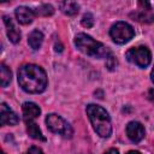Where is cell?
Here are the masks:
<instances>
[{"label": "cell", "mask_w": 154, "mask_h": 154, "mask_svg": "<svg viewBox=\"0 0 154 154\" xmlns=\"http://www.w3.org/2000/svg\"><path fill=\"white\" fill-rule=\"evenodd\" d=\"M87 114L93 125V129L100 137L107 138L111 136L112 134L111 118H109L108 112L103 107L90 103L87 106Z\"/></svg>", "instance_id": "7a4b0ae2"}, {"label": "cell", "mask_w": 154, "mask_h": 154, "mask_svg": "<svg viewBox=\"0 0 154 154\" xmlns=\"http://www.w3.org/2000/svg\"><path fill=\"white\" fill-rule=\"evenodd\" d=\"M81 23H82V25H83L84 28H91V26L94 25V17H93V14L89 13V12L84 13L83 17H82Z\"/></svg>", "instance_id": "e0dca14e"}, {"label": "cell", "mask_w": 154, "mask_h": 154, "mask_svg": "<svg viewBox=\"0 0 154 154\" xmlns=\"http://www.w3.org/2000/svg\"><path fill=\"white\" fill-rule=\"evenodd\" d=\"M35 14L36 16H43V17H48V16H52L54 13V8L52 5H48V4H43L41 6H38L36 10H34Z\"/></svg>", "instance_id": "2e32d148"}, {"label": "cell", "mask_w": 154, "mask_h": 154, "mask_svg": "<svg viewBox=\"0 0 154 154\" xmlns=\"http://www.w3.org/2000/svg\"><path fill=\"white\" fill-rule=\"evenodd\" d=\"M26 154H43V152H42V149H41V148L32 146V147H30V148L28 149Z\"/></svg>", "instance_id": "d6986e66"}, {"label": "cell", "mask_w": 154, "mask_h": 154, "mask_svg": "<svg viewBox=\"0 0 154 154\" xmlns=\"http://www.w3.org/2000/svg\"><path fill=\"white\" fill-rule=\"evenodd\" d=\"M126 154H141L138 150H130V152H128Z\"/></svg>", "instance_id": "7402d4cb"}, {"label": "cell", "mask_w": 154, "mask_h": 154, "mask_svg": "<svg viewBox=\"0 0 154 154\" xmlns=\"http://www.w3.org/2000/svg\"><path fill=\"white\" fill-rule=\"evenodd\" d=\"M14 14H16V18L17 20L20 23V24H30L34 19V17L36 16L34 10L26 7V6H19L14 10Z\"/></svg>", "instance_id": "9c48e42d"}, {"label": "cell", "mask_w": 154, "mask_h": 154, "mask_svg": "<svg viewBox=\"0 0 154 154\" xmlns=\"http://www.w3.org/2000/svg\"><path fill=\"white\" fill-rule=\"evenodd\" d=\"M134 35H135V31L132 26L126 22H117L109 29L111 38L118 45H124L129 42L134 37Z\"/></svg>", "instance_id": "5b68a950"}, {"label": "cell", "mask_w": 154, "mask_h": 154, "mask_svg": "<svg viewBox=\"0 0 154 154\" xmlns=\"http://www.w3.org/2000/svg\"><path fill=\"white\" fill-rule=\"evenodd\" d=\"M150 79H152V82L154 83V67H153V70H152V72H150Z\"/></svg>", "instance_id": "603a6c76"}, {"label": "cell", "mask_w": 154, "mask_h": 154, "mask_svg": "<svg viewBox=\"0 0 154 154\" xmlns=\"http://www.w3.org/2000/svg\"><path fill=\"white\" fill-rule=\"evenodd\" d=\"M148 95H149L150 101H152V102H154V89H150V90H149V93H148Z\"/></svg>", "instance_id": "44dd1931"}, {"label": "cell", "mask_w": 154, "mask_h": 154, "mask_svg": "<svg viewBox=\"0 0 154 154\" xmlns=\"http://www.w3.org/2000/svg\"><path fill=\"white\" fill-rule=\"evenodd\" d=\"M18 83L20 88L30 94L42 93L48 83L45 70L35 64H25L18 70Z\"/></svg>", "instance_id": "6da1fadb"}, {"label": "cell", "mask_w": 154, "mask_h": 154, "mask_svg": "<svg viewBox=\"0 0 154 154\" xmlns=\"http://www.w3.org/2000/svg\"><path fill=\"white\" fill-rule=\"evenodd\" d=\"M106 59H107V66H108L109 70H112L113 67H116V65H117V60H116L111 54H109Z\"/></svg>", "instance_id": "ac0fdd59"}, {"label": "cell", "mask_w": 154, "mask_h": 154, "mask_svg": "<svg viewBox=\"0 0 154 154\" xmlns=\"http://www.w3.org/2000/svg\"><path fill=\"white\" fill-rule=\"evenodd\" d=\"M12 79V73H11V70L5 65V64H1L0 65V81H1V87H7L10 84Z\"/></svg>", "instance_id": "9a60e30c"}, {"label": "cell", "mask_w": 154, "mask_h": 154, "mask_svg": "<svg viewBox=\"0 0 154 154\" xmlns=\"http://www.w3.org/2000/svg\"><path fill=\"white\" fill-rule=\"evenodd\" d=\"M0 123H1V125H17L19 123L18 116L12 109H10L6 103H1Z\"/></svg>", "instance_id": "ba28073f"}, {"label": "cell", "mask_w": 154, "mask_h": 154, "mask_svg": "<svg viewBox=\"0 0 154 154\" xmlns=\"http://www.w3.org/2000/svg\"><path fill=\"white\" fill-rule=\"evenodd\" d=\"M103 154H119V152H118L116 148H111V149H108L107 152H105Z\"/></svg>", "instance_id": "ffe728a7"}, {"label": "cell", "mask_w": 154, "mask_h": 154, "mask_svg": "<svg viewBox=\"0 0 154 154\" xmlns=\"http://www.w3.org/2000/svg\"><path fill=\"white\" fill-rule=\"evenodd\" d=\"M4 23H5V26H6V32H7V36H8L10 41L12 43H18L20 41V31L18 30V28L14 25L12 19L7 16H4Z\"/></svg>", "instance_id": "30bf717a"}, {"label": "cell", "mask_w": 154, "mask_h": 154, "mask_svg": "<svg viewBox=\"0 0 154 154\" xmlns=\"http://www.w3.org/2000/svg\"><path fill=\"white\" fill-rule=\"evenodd\" d=\"M126 135L131 142L138 143L140 141L143 140L146 131H144L143 125L140 122H130L126 125Z\"/></svg>", "instance_id": "52a82bcc"}, {"label": "cell", "mask_w": 154, "mask_h": 154, "mask_svg": "<svg viewBox=\"0 0 154 154\" xmlns=\"http://www.w3.org/2000/svg\"><path fill=\"white\" fill-rule=\"evenodd\" d=\"M46 125L47 128L54 132L58 134L65 138H70L73 134V130L71 128V125L60 116L55 114V113H49L46 117Z\"/></svg>", "instance_id": "277c9868"}, {"label": "cell", "mask_w": 154, "mask_h": 154, "mask_svg": "<svg viewBox=\"0 0 154 154\" xmlns=\"http://www.w3.org/2000/svg\"><path fill=\"white\" fill-rule=\"evenodd\" d=\"M24 120H34L41 114V108L35 102H24L22 105Z\"/></svg>", "instance_id": "8fae6325"}, {"label": "cell", "mask_w": 154, "mask_h": 154, "mask_svg": "<svg viewBox=\"0 0 154 154\" xmlns=\"http://www.w3.org/2000/svg\"><path fill=\"white\" fill-rule=\"evenodd\" d=\"M75 45L83 54L89 55L91 58L102 59V58H107L111 54L105 45L94 40L91 36H89L84 32H79L76 35Z\"/></svg>", "instance_id": "3957f363"}, {"label": "cell", "mask_w": 154, "mask_h": 154, "mask_svg": "<svg viewBox=\"0 0 154 154\" xmlns=\"http://www.w3.org/2000/svg\"><path fill=\"white\" fill-rule=\"evenodd\" d=\"M128 61H130L131 64L138 66V67H147L150 61H152V54L150 51L144 47V46H138V47H132L130 48L126 54H125Z\"/></svg>", "instance_id": "8992f818"}, {"label": "cell", "mask_w": 154, "mask_h": 154, "mask_svg": "<svg viewBox=\"0 0 154 154\" xmlns=\"http://www.w3.org/2000/svg\"><path fill=\"white\" fill-rule=\"evenodd\" d=\"M25 124H26V131L29 134V136L34 140H40V141H45V136L42 135L38 125L32 122V120H25Z\"/></svg>", "instance_id": "4fadbf2b"}, {"label": "cell", "mask_w": 154, "mask_h": 154, "mask_svg": "<svg viewBox=\"0 0 154 154\" xmlns=\"http://www.w3.org/2000/svg\"><path fill=\"white\" fill-rule=\"evenodd\" d=\"M42 42H43V34L40 31V30H32L28 37V43L29 46L34 49V51H37L41 46H42Z\"/></svg>", "instance_id": "7c38bea8"}, {"label": "cell", "mask_w": 154, "mask_h": 154, "mask_svg": "<svg viewBox=\"0 0 154 154\" xmlns=\"http://www.w3.org/2000/svg\"><path fill=\"white\" fill-rule=\"evenodd\" d=\"M59 7L61 12L67 16H75L79 11V5L75 1H61L59 2Z\"/></svg>", "instance_id": "5bb4252c"}]
</instances>
